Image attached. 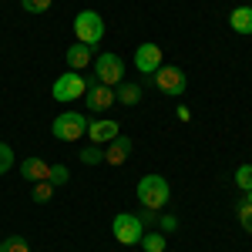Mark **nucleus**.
I'll return each mask as SVG.
<instances>
[{
	"label": "nucleus",
	"instance_id": "obj_6",
	"mask_svg": "<svg viewBox=\"0 0 252 252\" xmlns=\"http://www.w3.org/2000/svg\"><path fill=\"white\" fill-rule=\"evenodd\" d=\"M94 71H97V84H118L121 74H125V61L118 58V54H101L94 61Z\"/></svg>",
	"mask_w": 252,
	"mask_h": 252
},
{
	"label": "nucleus",
	"instance_id": "obj_8",
	"mask_svg": "<svg viewBox=\"0 0 252 252\" xmlns=\"http://www.w3.org/2000/svg\"><path fill=\"white\" fill-rule=\"evenodd\" d=\"M135 67L141 71V74H155L158 67H161V47L152 44V40L141 44V47L135 51Z\"/></svg>",
	"mask_w": 252,
	"mask_h": 252
},
{
	"label": "nucleus",
	"instance_id": "obj_12",
	"mask_svg": "<svg viewBox=\"0 0 252 252\" xmlns=\"http://www.w3.org/2000/svg\"><path fill=\"white\" fill-rule=\"evenodd\" d=\"M88 135H91L94 145H108V141L118 138V125L115 121H94V125H88Z\"/></svg>",
	"mask_w": 252,
	"mask_h": 252
},
{
	"label": "nucleus",
	"instance_id": "obj_13",
	"mask_svg": "<svg viewBox=\"0 0 252 252\" xmlns=\"http://www.w3.org/2000/svg\"><path fill=\"white\" fill-rule=\"evenodd\" d=\"M20 172L27 182H47V175H51V165L44 161V158H27L24 165H20Z\"/></svg>",
	"mask_w": 252,
	"mask_h": 252
},
{
	"label": "nucleus",
	"instance_id": "obj_20",
	"mask_svg": "<svg viewBox=\"0 0 252 252\" xmlns=\"http://www.w3.org/2000/svg\"><path fill=\"white\" fill-rule=\"evenodd\" d=\"M10 168H14V152H10V145L0 141V175L10 172Z\"/></svg>",
	"mask_w": 252,
	"mask_h": 252
},
{
	"label": "nucleus",
	"instance_id": "obj_16",
	"mask_svg": "<svg viewBox=\"0 0 252 252\" xmlns=\"http://www.w3.org/2000/svg\"><path fill=\"white\" fill-rule=\"evenodd\" d=\"M165 246H168V242H165V235H161V232L141 235V249H145V252H165Z\"/></svg>",
	"mask_w": 252,
	"mask_h": 252
},
{
	"label": "nucleus",
	"instance_id": "obj_18",
	"mask_svg": "<svg viewBox=\"0 0 252 252\" xmlns=\"http://www.w3.org/2000/svg\"><path fill=\"white\" fill-rule=\"evenodd\" d=\"M0 252H31V249H27V242H24L20 235H7V239L0 242Z\"/></svg>",
	"mask_w": 252,
	"mask_h": 252
},
{
	"label": "nucleus",
	"instance_id": "obj_22",
	"mask_svg": "<svg viewBox=\"0 0 252 252\" xmlns=\"http://www.w3.org/2000/svg\"><path fill=\"white\" fill-rule=\"evenodd\" d=\"M20 7H24L27 14H44V10L51 7V0H20Z\"/></svg>",
	"mask_w": 252,
	"mask_h": 252
},
{
	"label": "nucleus",
	"instance_id": "obj_24",
	"mask_svg": "<svg viewBox=\"0 0 252 252\" xmlns=\"http://www.w3.org/2000/svg\"><path fill=\"white\" fill-rule=\"evenodd\" d=\"M51 192H54V185H51V182H37V185H34V202H47Z\"/></svg>",
	"mask_w": 252,
	"mask_h": 252
},
{
	"label": "nucleus",
	"instance_id": "obj_15",
	"mask_svg": "<svg viewBox=\"0 0 252 252\" xmlns=\"http://www.w3.org/2000/svg\"><path fill=\"white\" fill-rule=\"evenodd\" d=\"M115 101L118 104H138V101H141V88H138V84H121Z\"/></svg>",
	"mask_w": 252,
	"mask_h": 252
},
{
	"label": "nucleus",
	"instance_id": "obj_19",
	"mask_svg": "<svg viewBox=\"0 0 252 252\" xmlns=\"http://www.w3.org/2000/svg\"><path fill=\"white\" fill-rule=\"evenodd\" d=\"M67 178H71V172H67L64 165H51V175H47L51 185H67Z\"/></svg>",
	"mask_w": 252,
	"mask_h": 252
},
{
	"label": "nucleus",
	"instance_id": "obj_25",
	"mask_svg": "<svg viewBox=\"0 0 252 252\" xmlns=\"http://www.w3.org/2000/svg\"><path fill=\"white\" fill-rule=\"evenodd\" d=\"M249 205H252V189H249Z\"/></svg>",
	"mask_w": 252,
	"mask_h": 252
},
{
	"label": "nucleus",
	"instance_id": "obj_10",
	"mask_svg": "<svg viewBox=\"0 0 252 252\" xmlns=\"http://www.w3.org/2000/svg\"><path fill=\"white\" fill-rule=\"evenodd\" d=\"M88 104H91L94 111H104V108H111L118 101H115V91H111L108 84H88Z\"/></svg>",
	"mask_w": 252,
	"mask_h": 252
},
{
	"label": "nucleus",
	"instance_id": "obj_5",
	"mask_svg": "<svg viewBox=\"0 0 252 252\" xmlns=\"http://www.w3.org/2000/svg\"><path fill=\"white\" fill-rule=\"evenodd\" d=\"M155 84L161 94H172V97H182L185 94V88H189V81H185V71L182 67H158L155 71Z\"/></svg>",
	"mask_w": 252,
	"mask_h": 252
},
{
	"label": "nucleus",
	"instance_id": "obj_11",
	"mask_svg": "<svg viewBox=\"0 0 252 252\" xmlns=\"http://www.w3.org/2000/svg\"><path fill=\"white\" fill-rule=\"evenodd\" d=\"M91 61H94V47H88V44L67 47V67H71V71H84Z\"/></svg>",
	"mask_w": 252,
	"mask_h": 252
},
{
	"label": "nucleus",
	"instance_id": "obj_7",
	"mask_svg": "<svg viewBox=\"0 0 252 252\" xmlns=\"http://www.w3.org/2000/svg\"><path fill=\"white\" fill-rule=\"evenodd\" d=\"M81 94H88V81L81 74H61L54 81V97L58 101H78Z\"/></svg>",
	"mask_w": 252,
	"mask_h": 252
},
{
	"label": "nucleus",
	"instance_id": "obj_1",
	"mask_svg": "<svg viewBox=\"0 0 252 252\" xmlns=\"http://www.w3.org/2000/svg\"><path fill=\"white\" fill-rule=\"evenodd\" d=\"M168 195H172V189H168V182H165L161 175H145V178L138 182V202H141L145 209H152V212H158V209L168 205Z\"/></svg>",
	"mask_w": 252,
	"mask_h": 252
},
{
	"label": "nucleus",
	"instance_id": "obj_14",
	"mask_svg": "<svg viewBox=\"0 0 252 252\" xmlns=\"http://www.w3.org/2000/svg\"><path fill=\"white\" fill-rule=\"evenodd\" d=\"M229 24L235 34H252V7H235L229 14Z\"/></svg>",
	"mask_w": 252,
	"mask_h": 252
},
{
	"label": "nucleus",
	"instance_id": "obj_2",
	"mask_svg": "<svg viewBox=\"0 0 252 252\" xmlns=\"http://www.w3.org/2000/svg\"><path fill=\"white\" fill-rule=\"evenodd\" d=\"M74 34H78V44H88V47H97L104 40V20L94 10H81L74 17Z\"/></svg>",
	"mask_w": 252,
	"mask_h": 252
},
{
	"label": "nucleus",
	"instance_id": "obj_9",
	"mask_svg": "<svg viewBox=\"0 0 252 252\" xmlns=\"http://www.w3.org/2000/svg\"><path fill=\"white\" fill-rule=\"evenodd\" d=\"M131 148H135V145H131V138H121V135H118L115 141H108L104 161H108V165H125L128 155H131Z\"/></svg>",
	"mask_w": 252,
	"mask_h": 252
},
{
	"label": "nucleus",
	"instance_id": "obj_3",
	"mask_svg": "<svg viewBox=\"0 0 252 252\" xmlns=\"http://www.w3.org/2000/svg\"><path fill=\"white\" fill-rule=\"evenodd\" d=\"M54 138L58 141H78L81 135H88V118L78 115V111H64V115L54 118Z\"/></svg>",
	"mask_w": 252,
	"mask_h": 252
},
{
	"label": "nucleus",
	"instance_id": "obj_23",
	"mask_svg": "<svg viewBox=\"0 0 252 252\" xmlns=\"http://www.w3.org/2000/svg\"><path fill=\"white\" fill-rule=\"evenodd\" d=\"M239 222H242V229H246V232H252V205L249 202H242V205H239Z\"/></svg>",
	"mask_w": 252,
	"mask_h": 252
},
{
	"label": "nucleus",
	"instance_id": "obj_4",
	"mask_svg": "<svg viewBox=\"0 0 252 252\" xmlns=\"http://www.w3.org/2000/svg\"><path fill=\"white\" fill-rule=\"evenodd\" d=\"M111 235H115L121 246H135V242H141V235H145L141 219H138V215H128V212L115 215V222H111Z\"/></svg>",
	"mask_w": 252,
	"mask_h": 252
},
{
	"label": "nucleus",
	"instance_id": "obj_17",
	"mask_svg": "<svg viewBox=\"0 0 252 252\" xmlns=\"http://www.w3.org/2000/svg\"><path fill=\"white\" fill-rule=\"evenodd\" d=\"M235 185H239L242 192L252 189V165H239V168H235Z\"/></svg>",
	"mask_w": 252,
	"mask_h": 252
},
{
	"label": "nucleus",
	"instance_id": "obj_21",
	"mask_svg": "<svg viewBox=\"0 0 252 252\" xmlns=\"http://www.w3.org/2000/svg\"><path fill=\"white\" fill-rule=\"evenodd\" d=\"M81 161H84V165H97V161H104V152H101L97 145H91V148L81 152Z\"/></svg>",
	"mask_w": 252,
	"mask_h": 252
}]
</instances>
